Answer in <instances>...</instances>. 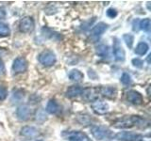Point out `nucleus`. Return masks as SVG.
<instances>
[{
	"instance_id": "nucleus-20",
	"label": "nucleus",
	"mask_w": 151,
	"mask_h": 141,
	"mask_svg": "<svg viewBox=\"0 0 151 141\" xmlns=\"http://www.w3.org/2000/svg\"><path fill=\"white\" fill-rule=\"evenodd\" d=\"M151 26V22L149 18H145L139 22V28L145 32H149Z\"/></svg>"
},
{
	"instance_id": "nucleus-5",
	"label": "nucleus",
	"mask_w": 151,
	"mask_h": 141,
	"mask_svg": "<svg viewBox=\"0 0 151 141\" xmlns=\"http://www.w3.org/2000/svg\"><path fill=\"white\" fill-rule=\"evenodd\" d=\"M143 137L141 135L133 132H120L115 135V139L119 141H138Z\"/></svg>"
},
{
	"instance_id": "nucleus-7",
	"label": "nucleus",
	"mask_w": 151,
	"mask_h": 141,
	"mask_svg": "<svg viewBox=\"0 0 151 141\" xmlns=\"http://www.w3.org/2000/svg\"><path fill=\"white\" fill-rule=\"evenodd\" d=\"M113 55H114V58L117 61H124L126 58V53L125 50L121 45L120 41L118 39L114 38L113 39Z\"/></svg>"
},
{
	"instance_id": "nucleus-15",
	"label": "nucleus",
	"mask_w": 151,
	"mask_h": 141,
	"mask_svg": "<svg viewBox=\"0 0 151 141\" xmlns=\"http://www.w3.org/2000/svg\"><path fill=\"white\" fill-rule=\"evenodd\" d=\"M82 95L87 99L88 101L93 102L94 100H96L97 98V93L96 92V89L93 88H85L82 89Z\"/></svg>"
},
{
	"instance_id": "nucleus-11",
	"label": "nucleus",
	"mask_w": 151,
	"mask_h": 141,
	"mask_svg": "<svg viewBox=\"0 0 151 141\" xmlns=\"http://www.w3.org/2000/svg\"><path fill=\"white\" fill-rule=\"evenodd\" d=\"M31 114V109L27 105H20L16 110L17 118L22 121L27 120Z\"/></svg>"
},
{
	"instance_id": "nucleus-8",
	"label": "nucleus",
	"mask_w": 151,
	"mask_h": 141,
	"mask_svg": "<svg viewBox=\"0 0 151 141\" xmlns=\"http://www.w3.org/2000/svg\"><path fill=\"white\" fill-rule=\"evenodd\" d=\"M27 69V62L26 58H17L14 59L12 63V70L15 73H25Z\"/></svg>"
},
{
	"instance_id": "nucleus-19",
	"label": "nucleus",
	"mask_w": 151,
	"mask_h": 141,
	"mask_svg": "<svg viewBox=\"0 0 151 141\" xmlns=\"http://www.w3.org/2000/svg\"><path fill=\"white\" fill-rule=\"evenodd\" d=\"M45 110L48 112L49 114H56V113L60 110V106L58 105V103H57L55 100H50L48 103H47Z\"/></svg>"
},
{
	"instance_id": "nucleus-18",
	"label": "nucleus",
	"mask_w": 151,
	"mask_h": 141,
	"mask_svg": "<svg viewBox=\"0 0 151 141\" xmlns=\"http://www.w3.org/2000/svg\"><path fill=\"white\" fill-rule=\"evenodd\" d=\"M69 78L72 80V81H76V82H80L82 81L84 78V74L80 72L79 70H72L69 73Z\"/></svg>"
},
{
	"instance_id": "nucleus-9",
	"label": "nucleus",
	"mask_w": 151,
	"mask_h": 141,
	"mask_svg": "<svg viewBox=\"0 0 151 141\" xmlns=\"http://www.w3.org/2000/svg\"><path fill=\"white\" fill-rule=\"evenodd\" d=\"M108 26H109L107 25V24L103 23V22L96 24V25L94 26L91 30V37L93 38V39H96V40L99 39V37L102 36L104 34V32L108 29Z\"/></svg>"
},
{
	"instance_id": "nucleus-1",
	"label": "nucleus",
	"mask_w": 151,
	"mask_h": 141,
	"mask_svg": "<svg viewBox=\"0 0 151 141\" xmlns=\"http://www.w3.org/2000/svg\"><path fill=\"white\" fill-rule=\"evenodd\" d=\"M38 59H39V62L45 67H50V66L54 65L57 61L55 54L50 50L42 51L38 56Z\"/></svg>"
},
{
	"instance_id": "nucleus-26",
	"label": "nucleus",
	"mask_w": 151,
	"mask_h": 141,
	"mask_svg": "<svg viewBox=\"0 0 151 141\" xmlns=\"http://www.w3.org/2000/svg\"><path fill=\"white\" fill-rule=\"evenodd\" d=\"M132 64H133L134 67L142 69V68H143L144 62H143V60L140 59V58H134V59H132Z\"/></svg>"
},
{
	"instance_id": "nucleus-6",
	"label": "nucleus",
	"mask_w": 151,
	"mask_h": 141,
	"mask_svg": "<svg viewBox=\"0 0 151 141\" xmlns=\"http://www.w3.org/2000/svg\"><path fill=\"white\" fill-rule=\"evenodd\" d=\"M91 106L93 108V110L98 115H104L106 113L109 112V109H110V106L107 103L103 102L101 100H94L93 102H92Z\"/></svg>"
},
{
	"instance_id": "nucleus-27",
	"label": "nucleus",
	"mask_w": 151,
	"mask_h": 141,
	"mask_svg": "<svg viewBox=\"0 0 151 141\" xmlns=\"http://www.w3.org/2000/svg\"><path fill=\"white\" fill-rule=\"evenodd\" d=\"M107 16L110 17V18H115L117 16V11H116L115 9H113V8L108 9V11H107Z\"/></svg>"
},
{
	"instance_id": "nucleus-22",
	"label": "nucleus",
	"mask_w": 151,
	"mask_h": 141,
	"mask_svg": "<svg viewBox=\"0 0 151 141\" xmlns=\"http://www.w3.org/2000/svg\"><path fill=\"white\" fill-rule=\"evenodd\" d=\"M123 40L126 42L127 46L129 48H132L133 46V41H134V37L131 34H124L123 35Z\"/></svg>"
},
{
	"instance_id": "nucleus-29",
	"label": "nucleus",
	"mask_w": 151,
	"mask_h": 141,
	"mask_svg": "<svg viewBox=\"0 0 151 141\" xmlns=\"http://www.w3.org/2000/svg\"><path fill=\"white\" fill-rule=\"evenodd\" d=\"M36 141H42V140H36Z\"/></svg>"
},
{
	"instance_id": "nucleus-13",
	"label": "nucleus",
	"mask_w": 151,
	"mask_h": 141,
	"mask_svg": "<svg viewBox=\"0 0 151 141\" xmlns=\"http://www.w3.org/2000/svg\"><path fill=\"white\" fill-rule=\"evenodd\" d=\"M82 93V88L78 86H71L66 90V97L67 98H76Z\"/></svg>"
},
{
	"instance_id": "nucleus-12",
	"label": "nucleus",
	"mask_w": 151,
	"mask_h": 141,
	"mask_svg": "<svg viewBox=\"0 0 151 141\" xmlns=\"http://www.w3.org/2000/svg\"><path fill=\"white\" fill-rule=\"evenodd\" d=\"M99 92L104 97L109 99H114L117 95V90L112 87H101L99 88Z\"/></svg>"
},
{
	"instance_id": "nucleus-24",
	"label": "nucleus",
	"mask_w": 151,
	"mask_h": 141,
	"mask_svg": "<svg viewBox=\"0 0 151 141\" xmlns=\"http://www.w3.org/2000/svg\"><path fill=\"white\" fill-rule=\"evenodd\" d=\"M36 120L38 121H45L46 120V116L45 114V112L42 110H39L37 111V114H36Z\"/></svg>"
},
{
	"instance_id": "nucleus-3",
	"label": "nucleus",
	"mask_w": 151,
	"mask_h": 141,
	"mask_svg": "<svg viewBox=\"0 0 151 141\" xmlns=\"http://www.w3.org/2000/svg\"><path fill=\"white\" fill-rule=\"evenodd\" d=\"M91 133L93 135V137L97 140H103L105 138H108L111 135V132L108 128L101 125L98 126H93L91 128Z\"/></svg>"
},
{
	"instance_id": "nucleus-14",
	"label": "nucleus",
	"mask_w": 151,
	"mask_h": 141,
	"mask_svg": "<svg viewBox=\"0 0 151 141\" xmlns=\"http://www.w3.org/2000/svg\"><path fill=\"white\" fill-rule=\"evenodd\" d=\"M21 135L26 137H33L38 135V130L32 126H25L21 129Z\"/></svg>"
},
{
	"instance_id": "nucleus-25",
	"label": "nucleus",
	"mask_w": 151,
	"mask_h": 141,
	"mask_svg": "<svg viewBox=\"0 0 151 141\" xmlns=\"http://www.w3.org/2000/svg\"><path fill=\"white\" fill-rule=\"evenodd\" d=\"M8 96V90L5 87L0 86V101H3Z\"/></svg>"
},
{
	"instance_id": "nucleus-2",
	"label": "nucleus",
	"mask_w": 151,
	"mask_h": 141,
	"mask_svg": "<svg viewBox=\"0 0 151 141\" xmlns=\"http://www.w3.org/2000/svg\"><path fill=\"white\" fill-rule=\"evenodd\" d=\"M63 136L68 141H92L87 135L79 131L64 132Z\"/></svg>"
},
{
	"instance_id": "nucleus-21",
	"label": "nucleus",
	"mask_w": 151,
	"mask_h": 141,
	"mask_svg": "<svg viewBox=\"0 0 151 141\" xmlns=\"http://www.w3.org/2000/svg\"><path fill=\"white\" fill-rule=\"evenodd\" d=\"M11 34V29L7 24L0 23V37H7Z\"/></svg>"
},
{
	"instance_id": "nucleus-17",
	"label": "nucleus",
	"mask_w": 151,
	"mask_h": 141,
	"mask_svg": "<svg viewBox=\"0 0 151 141\" xmlns=\"http://www.w3.org/2000/svg\"><path fill=\"white\" fill-rule=\"evenodd\" d=\"M148 49H149L148 44L146 43V42L142 41V42H139L138 45L136 46L134 52H135V54L139 55V56H144V55H145L146 53H147Z\"/></svg>"
},
{
	"instance_id": "nucleus-28",
	"label": "nucleus",
	"mask_w": 151,
	"mask_h": 141,
	"mask_svg": "<svg viewBox=\"0 0 151 141\" xmlns=\"http://www.w3.org/2000/svg\"><path fill=\"white\" fill-rule=\"evenodd\" d=\"M5 17H6V11L3 8H0V20L4 19Z\"/></svg>"
},
{
	"instance_id": "nucleus-16",
	"label": "nucleus",
	"mask_w": 151,
	"mask_h": 141,
	"mask_svg": "<svg viewBox=\"0 0 151 141\" xmlns=\"http://www.w3.org/2000/svg\"><path fill=\"white\" fill-rule=\"evenodd\" d=\"M96 53L98 56L102 58H106L109 56V47L106 44H99L96 48Z\"/></svg>"
},
{
	"instance_id": "nucleus-23",
	"label": "nucleus",
	"mask_w": 151,
	"mask_h": 141,
	"mask_svg": "<svg viewBox=\"0 0 151 141\" xmlns=\"http://www.w3.org/2000/svg\"><path fill=\"white\" fill-rule=\"evenodd\" d=\"M120 81H121V83L123 85H125V86H127V85H129L131 83V77H130V75L129 73H124L122 74Z\"/></svg>"
},
{
	"instance_id": "nucleus-4",
	"label": "nucleus",
	"mask_w": 151,
	"mask_h": 141,
	"mask_svg": "<svg viewBox=\"0 0 151 141\" xmlns=\"http://www.w3.org/2000/svg\"><path fill=\"white\" fill-rule=\"evenodd\" d=\"M34 27H35L34 20L29 16L24 17L20 21V24H19V29L23 33L32 32L33 29H34Z\"/></svg>"
},
{
	"instance_id": "nucleus-10",
	"label": "nucleus",
	"mask_w": 151,
	"mask_h": 141,
	"mask_svg": "<svg viewBox=\"0 0 151 141\" xmlns=\"http://www.w3.org/2000/svg\"><path fill=\"white\" fill-rule=\"evenodd\" d=\"M127 99L130 103L135 105H140L143 103L144 99L142 94L136 90H129L127 93Z\"/></svg>"
}]
</instances>
